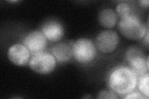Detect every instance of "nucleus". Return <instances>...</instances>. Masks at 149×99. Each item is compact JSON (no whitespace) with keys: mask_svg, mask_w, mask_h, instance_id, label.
Instances as JSON below:
<instances>
[{"mask_svg":"<svg viewBox=\"0 0 149 99\" xmlns=\"http://www.w3.org/2000/svg\"><path fill=\"white\" fill-rule=\"evenodd\" d=\"M17 1H9V2H10V3H16Z\"/></svg>","mask_w":149,"mask_h":99,"instance_id":"nucleus-18","label":"nucleus"},{"mask_svg":"<svg viewBox=\"0 0 149 99\" xmlns=\"http://www.w3.org/2000/svg\"><path fill=\"white\" fill-rule=\"evenodd\" d=\"M118 27L123 36L134 40L143 39L148 32V27H146L139 17L133 14L121 18Z\"/></svg>","mask_w":149,"mask_h":99,"instance_id":"nucleus-2","label":"nucleus"},{"mask_svg":"<svg viewBox=\"0 0 149 99\" xmlns=\"http://www.w3.org/2000/svg\"><path fill=\"white\" fill-rule=\"evenodd\" d=\"M143 43L148 47V31L147 32L146 36L143 38Z\"/></svg>","mask_w":149,"mask_h":99,"instance_id":"nucleus-17","label":"nucleus"},{"mask_svg":"<svg viewBox=\"0 0 149 99\" xmlns=\"http://www.w3.org/2000/svg\"><path fill=\"white\" fill-rule=\"evenodd\" d=\"M30 51L26 47L20 44H14L9 47L7 55L11 62L18 66H24L29 63Z\"/></svg>","mask_w":149,"mask_h":99,"instance_id":"nucleus-8","label":"nucleus"},{"mask_svg":"<svg viewBox=\"0 0 149 99\" xmlns=\"http://www.w3.org/2000/svg\"><path fill=\"white\" fill-rule=\"evenodd\" d=\"M138 81V76L129 66H120L115 68L110 73L108 84L113 92L121 96L135 91Z\"/></svg>","mask_w":149,"mask_h":99,"instance_id":"nucleus-1","label":"nucleus"},{"mask_svg":"<svg viewBox=\"0 0 149 99\" xmlns=\"http://www.w3.org/2000/svg\"><path fill=\"white\" fill-rule=\"evenodd\" d=\"M148 80H149V75L147 73L142 76H139V81H137V85L139 92L142 94L146 97L147 98L149 97V92H148Z\"/></svg>","mask_w":149,"mask_h":99,"instance_id":"nucleus-12","label":"nucleus"},{"mask_svg":"<svg viewBox=\"0 0 149 99\" xmlns=\"http://www.w3.org/2000/svg\"><path fill=\"white\" fill-rule=\"evenodd\" d=\"M125 59L130 68L137 74V76L148 73V69L146 66V59L142 51L137 47H131L125 53Z\"/></svg>","mask_w":149,"mask_h":99,"instance_id":"nucleus-6","label":"nucleus"},{"mask_svg":"<svg viewBox=\"0 0 149 99\" xmlns=\"http://www.w3.org/2000/svg\"><path fill=\"white\" fill-rule=\"evenodd\" d=\"M73 57L81 64H88L95 60L97 48L94 43L89 39H78L72 46Z\"/></svg>","mask_w":149,"mask_h":99,"instance_id":"nucleus-3","label":"nucleus"},{"mask_svg":"<svg viewBox=\"0 0 149 99\" xmlns=\"http://www.w3.org/2000/svg\"><path fill=\"white\" fill-rule=\"evenodd\" d=\"M119 36L116 31L106 30L101 32L97 35L95 46L97 50L103 53L114 51L119 44Z\"/></svg>","mask_w":149,"mask_h":99,"instance_id":"nucleus-5","label":"nucleus"},{"mask_svg":"<svg viewBox=\"0 0 149 99\" xmlns=\"http://www.w3.org/2000/svg\"><path fill=\"white\" fill-rule=\"evenodd\" d=\"M131 7L127 3L121 2L116 6V14L120 17V19L131 15Z\"/></svg>","mask_w":149,"mask_h":99,"instance_id":"nucleus-13","label":"nucleus"},{"mask_svg":"<svg viewBox=\"0 0 149 99\" xmlns=\"http://www.w3.org/2000/svg\"><path fill=\"white\" fill-rule=\"evenodd\" d=\"M98 98H118L114 92L108 91H102L97 95Z\"/></svg>","mask_w":149,"mask_h":99,"instance_id":"nucleus-14","label":"nucleus"},{"mask_svg":"<svg viewBox=\"0 0 149 99\" xmlns=\"http://www.w3.org/2000/svg\"><path fill=\"white\" fill-rule=\"evenodd\" d=\"M57 60L49 53L40 52L33 55L29 61V66L32 71L40 74L52 73L55 69Z\"/></svg>","mask_w":149,"mask_h":99,"instance_id":"nucleus-4","label":"nucleus"},{"mask_svg":"<svg viewBox=\"0 0 149 99\" xmlns=\"http://www.w3.org/2000/svg\"><path fill=\"white\" fill-rule=\"evenodd\" d=\"M22 44L31 53L35 55L42 52L47 45V40L42 32L35 30L29 32L25 36Z\"/></svg>","mask_w":149,"mask_h":99,"instance_id":"nucleus-7","label":"nucleus"},{"mask_svg":"<svg viewBox=\"0 0 149 99\" xmlns=\"http://www.w3.org/2000/svg\"><path fill=\"white\" fill-rule=\"evenodd\" d=\"M51 53L59 63L67 62L73 56L72 46L66 43H59L51 49Z\"/></svg>","mask_w":149,"mask_h":99,"instance_id":"nucleus-10","label":"nucleus"},{"mask_svg":"<svg viewBox=\"0 0 149 99\" xmlns=\"http://www.w3.org/2000/svg\"><path fill=\"white\" fill-rule=\"evenodd\" d=\"M139 3L140 6L143 8H148L149 5L148 0H141V1H139Z\"/></svg>","mask_w":149,"mask_h":99,"instance_id":"nucleus-16","label":"nucleus"},{"mask_svg":"<svg viewBox=\"0 0 149 99\" xmlns=\"http://www.w3.org/2000/svg\"><path fill=\"white\" fill-rule=\"evenodd\" d=\"M118 19L117 14L111 8H104L99 12L98 21L100 25L107 29L113 28L117 24Z\"/></svg>","mask_w":149,"mask_h":99,"instance_id":"nucleus-11","label":"nucleus"},{"mask_svg":"<svg viewBox=\"0 0 149 99\" xmlns=\"http://www.w3.org/2000/svg\"><path fill=\"white\" fill-rule=\"evenodd\" d=\"M41 32L47 40L56 42L62 39L64 35V29L59 22L50 20L44 23L41 27Z\"/></svg>","mask_w":149,"mask_h":99,"instance_id":"nucleus-9","label":"nucleus"},{"mask_svg":"<svg viewBox=\"0 0 149 99\" xmlns=\"http://www.w3.org/2000/svg\"><path fill=\"white\" fill-rule=\"evenodd\" d=\"M124 98L127 99H143V98H147L146 97L144 96L143 94H142L140 92L138 91H132L130 93L127 94L126 96H124Z\"/></svg>","mask_w":149,"mask_h":99,"instance_id":"nucleus-15","label":"nucleus"}]
</instances>
